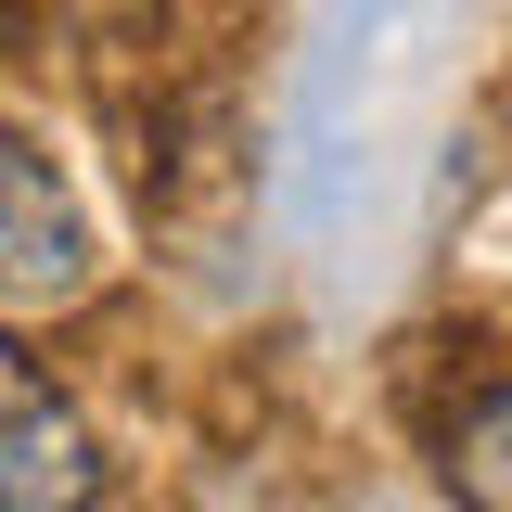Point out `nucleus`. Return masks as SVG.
Segmentation results:
<instances>
[{"label": "nucleus", "mask_w": 512, "mask_h": 512, "mask_svg": "<svg viewBox=\"0 0 512 512\" xmlns=\"http://www.w3.org/2000/svg\"><path fill=\"white\" fill-rule=\"evenodd\" d=\"M448 487H461V512H512V384L461 410V436H448Z\"/></svg>", "instance_id": "3"}, {"label": "nucleus", "mask_w": 512, "mask_h": 512, "mask_svg": "<svg viewBox=\"0 0 512 512\" xmlns=\"http://www.w3.org/2000/svg\"><path fill=\"white\" fill-rule=\"evenodd\" d=\"M77 282H90V231H77L64 180L26 141H0V295L13 308H64Z\"/></svg>", "instance_id": "1"}, {"label": "nucleus", "mask_w": 512, "mask_h": 512, "mask_svg": "<svg viewBox=\"0 0 512 512\" xmlns=\"http://www.w3.org/2000/svg\"><path fill=\"white\" fill-rule=\"evenodd\" d=\"M103 500V448L64 397H13L0 410V512H90Z\"/></svg>", "instance_id": "2"}]
</instances>
